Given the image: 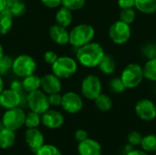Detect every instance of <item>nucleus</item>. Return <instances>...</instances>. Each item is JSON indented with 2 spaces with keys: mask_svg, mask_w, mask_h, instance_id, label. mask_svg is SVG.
<instances>
[{
  "mask_svg": "<svg viewBox=\"0 0 156 155\" xmlns=\"http://www.w3.org/2000/svg\"><path fill=\"white\" fill-rule=\"evenodd\" d=\"M104 55V49L99 43L90 42L82 47L78 48L76 58L83 67L95 68L98 67Z\"/></svg>",
  "mask_w": 156,
  "mask_h": 155,
  "instance_id": "f257e3e1",
  "label": "nucleus"
},
{
  "mask_svg": "<svg viewBox=\"0 0 156 155\" xmlns=\"http://www.w3.org/2000/svg\"><path fill=\"white\" fill-rule=\"evenodd\" d=\"M95 30L89 24H80L74 26L69 32V44L75 48L82 47L93 39Z\"/></svg>",
  "mask_w": 156,
  "mask_h": 155,
  "instance_id": "f03ea898",
  "label": "nucleus"
},
{
  "mask_svg": "<svg viewBox=\"0 0 156 155\" xmlns=\"http://www.w3.org/2000/svg\"><path fill=\"white\" fill-rule=\"evenodd\" d=\"M78 69L77 61L67 56L58 57L52 65V72L59 79H69L72 77Z\"/></svg>",
  "mask_w": 156,
  "mask_h": 155,
  "instance_id": "7ed1b4c3",
  "label": "nucleus"
},
{
  "mask_svg": "<svg viewBox=\"0 0 156 155\" xmlns=\"http://www.w3.org/2000/svg\"><path fill=\"white\" fill-rule=\"evenodd\" d=\"M144 78L143 68L137 63L127 65L122 72L121 79L127 89H134L138 87Z\"/></svg>",
  "mask_w": 156,
  "mask_h": 155,
  "instance_id": "20e7f679",
  "label": "nucleus"
},
{
  "mask_svg": "<svg viewBox=\"0 0 156 155\" xmlns=\"http://www.w3.org/2000/svg\"><path fill=\"white\" fill-rule=\"evenodd\" d=\"M37 69V63L35 59L28 55H20L13 60L12 70L20 78H26L34 74Z\"/></svg>",
  "mask_w": 156,
  "mask_h": 155,
  "instance_id": "39448f33",
  "label": "nucleus"
},
{
  "mask_svg": "<svg viewBox=\"0 0 156 155\" xmlns=\"http://www.w3.org/2000/svg\"><path fill=\"white\" fill-rule=\"evenodd\" d=\"M27 100L28 107L32 111L42 115L49 110L50 103L48 101V96H47V94L42 90H37L29 92Z\"/></svg>",
  "mask_w": 156,
  "mask_h": 155,
  "instance_id": "423d86ee",
  "label": "nucleus"
},
{
  "mask_svg": "<svg viewBox=\"0 0 156 155\" xmlns=\"http://www.w3.org/2000/svg\"><path fill=\"white\" fill-rule=\"evenodd\" d=\"M80 89L84 98L94 100L101 93V81L95 75H88L82 79Z\"/></svg>",
  "mask_w": 156,
  "mask_h": 155,
  "instance_id": "0eeeda50",
  "label": "nucleus"
},
{
  "mask_svg": "<svg viewBox=\"0 0 156 155\" xmlns=\"http://www.w3.org/2000/svg\"><path fill=\"white\" fill-rule=\"evenodd\" d=\"M26 113L20 108H13L6 110L2 117V122L5 128L12 131H16L20 129L25 124Z\"/></svg>",
  "mask_w": 156,
  "mask_h": 155,
  "instance_id": "6e6552de",
  "label": "nucleus"
},
{
  "mask_svg": "<svg viewBox=\"0 0 156 155\" xmlns=\"http://www.w3.org/2000/svg\"><path fill=\"white\" fill-rule=\"evenodd\" d=\"M132 32L130 25L118 20L114 22L109 29V37L112 42L118 45L125 44L131 37Z\"/></svg>",
  "mask_w": 156,
  "mask_h": 155,
  "instance_id": "1a4fd4ad",
  "label": "nucleus"
},
{
  "mask_svg": "<svg viewBox=\"0 0 156 155\" xmlns=\"http://www.w3.org/2000/svg\"><path fill=\"white\" fill-rule=\"evenodd\" d=\"M61 107L66 112L75 114L82 110L83 100L79 94L73 91H69L62 95Z\"/></svg>",
  "mask_w": 156,
  "mask_h": 155,
  "instance_id": "9d476101",
  "label": "nucleus"
},
{
  "mask_svg": "<svg viewBox=\"0 0 156 155\" xmlns=\"http://www.w3.org/2000/svg\"><path fill=\"white\" fill-rule=\"evenodd\" d=\"M134 110L136 115L143 121L151 122L156 118L155 104L148 99L140 100L136 103Z\"/></svg>",
  "mask_w": 156,
  "mask_h": 155,
  "instance_id": "9b49d317",
  "label": "nucleus"
},
{
  "mask_svg": "<svg viewBox=\"0 0 156 155\" xmlns=\"http://www.w3.org/2000/svg\"><path fill=\"white\" fill-rule=\"evenodd\" d=\"M25 140L34 153L44 145V135L37 128H27L25 132Z\"/></svg>",
  "mask_w": 156,
  "mask_h": 155,
  "instance_id": "f8f14e48",
  "label": "nucleus"
},
{
  "mask_svg": "<svg viewBox=\"0 0 156 155\" xmlns=\"http://www.w3.org/2000/svg\"><path fill=\"white\" fill-rule=\"evenodd\" d=\"M21 103V96L20 93L12 90H4L0 93V106L3 108L9 110L13 108H16Z\"/></svg>",
  "mask_w": 156,
  "mask_h": 155,
  "instance_id": "ddd939ff",
  "label": "nucleus"
},
{
  "mask_svg": "<svg viewBox=\"0 0 156 155\" xmlns=\"http://www.w3.org/2000/svg\"><path fill=\"white\" fill-rule=\"evenodd\" d=\"M41 122L48 129H58L64 123V116L58 111L48 110L41 116Z\"/></svg>",
  "mask_w": 156,
  "mask_h": 155,
  "instance_id": "4468645a",
  "label": "nucleus"
},
{
  "mask_svg": "<svg viewBox=\"0 0 156 155\" xmlns=\"http://www.w3.org/2000/svg\"><path fill=\"white\" fill-rule=\"evenodd\" d=\"M42 90L47 94L58 93L61 90L62 84L60 79L55 74H46L41 78V87Z\"/></svg>",
  "mask_w": 156,
  "mask_h": 155,
  "instance_id": "2eb2a0df",
  "label": "nucleus"
},
{
  "mask_svg": "<svg viewBox=\"0 0 156 155\" xmlns=\"http://www.w3.org/2000/svg\"><path fill=\"white\" fill-rule=\"evenodd\" d=\"M78 153L80 155H101L102 147L99 142L88 138L79 143Z\"/></svg>",
  "mask_w": 156,
  "mask_h": 155,
  "instance_id": "dca6fc26",
  "label": "nucleus"
},
{
  "mask_svg": "<svg viewBox=\"0 0 156 155\" xmlns=\"http://www.w3.org/2000/svg\"><path fill=\"white\" fill-rule=\"evenodd\" d=\"M50 38L58 45H66L69 43V32L66 27L55 24L49 28Z\"/></svg>",
  "mask_w": 156,
  "mask_h": 155,
  "instance_id": "f3484780",
  "label": "nucleus"
},
{
  "mask_svg": "<svg viewBox=\"0 0 156 155\" xmlns=\"http://www.w3.org/2000/svg\"><path fill=\"white\" fill-rule=\"evenodd\" d=\"M14 16L11 12L5 8L0 12V34L6 35L13 26Z\"/></svg>",
  "mask_w": 156,
  "mask_h": 155,
  "instance_id": "a211bd4d",
  "label": "nucleus"
},
{
  "mask_svg": "<svg viewBox=\"0 0 156 155\" xmlns=\"http://www.w3.org/2000/svg\"><path fill=\"white\" fill-rule=\"evenodd\" d=\"M55 20H56V23L58 25H59L61 26H64V27H68L72 22L71 10L66 8L65 6L60 7L56 13Z\"/></svg>",
  "mask_w": 156,
  "mask_h": 155,
  "instance_id": "6ab92c4d",
  "label": "nucleus"
},
{
  "mask_svg": "<svg viewBox=\"0 0 156 155\" xmlns=\"http://www.w3.org/2000/svg\"><path fill=\"white\" fill-rule=\"evenodd\" d=\"M16 142V134L15 132L4 128L0 131V148L2 149H8L15 144Z\"/></svg>",
  "mask_w": 156,
  "mask_h": 155,
  "instance_id": "aec40b11",
  "label": "nucleus"
},
{
  "mask_svg": "<svg viewBox=\"0 0 156 155\" xmlns=\"http://www.w3.org/2000/svg\"><path fill=\"white\" fill-rule=\"evenodd\" d=\"M6 8L14 17H19L26 13L27 6L24 0H6Z\"/></svg>",
  "mask_w": 156,
  "mask_h": 155,
  "instance_id": "412c9836",
  "label": "nucleus"
},
{
  "mask_svg": "<svg viewBox=\"0 0 156 155\" xmlns=\"http://www.w3.org/2000/svg\"><path fill=\"white\" fill-rule=\"evenodd\" d=\"M22 85H23V89L27 92L39 90L41 87V78L36 76L35 74L29 75L23 79Z\"/></svg>",
  "mask_w": 156,
  "mask_h": 155,
  "instance_id": "4be33fe9",
  "label": "nucleus"
},
{
  "mask_svg": "<svg viewBox=\"0 0 156 155\" xmlns=\"http://www.w3.org/2000/svg\"><path fill=\"white\" fill-rule=\"evenodd\" d=\"M98 67L101 72H103L104 74L110 75L114 72L116 69V63L112 56L105 54L102 59L101 60L100 64L98 65Z\"/></svg>",
  "mask_w": 156,
  "mask_h": 155,
  "instance_id": "5701e85b",
  "label": "nucleus"
},
{
  "mask_svg": "<svg viewBox=\"0 0 156 155\" xmlns=\"http://www.w3.org/2000/svg\"><path fill=\"white\" fill-rule=\"evenodd\" d=\"M134 6L144 14L155 13L156 0H135Z\"/></svg>",
  "mask_w": 156,
  "mask_h": 155,
  "instance_id": "b1692460",
  "label": "nucleus"
},
{
  "mask_svg": "<svg viewBox=\"0 0 156 155\" xmlns=\"http://www.w3.org/2000/svg\"><path fill=\"white\" fill-rule=\"evenodd\" d=\"M96 107L101 111H108L112 107V100L110 96L101 93L95 100H94Z\"/></svg>",
  "mask_w": 156,
  "mask_h": 155,
  "instance_id": "393cba45",
  "label": "nucleus"
},
{
  "mask_svg": "<svg viewBox=\"0 0 156 155\" xmlns=\"http://www.w3.org/2000/svg\"><path fill=\"white\" fill-rule=\"evenodd\" d=\"M140 145L142 146V149L147 153H155L156 134H148L144 136Z\"/></svg>",
  "mask_w": 156,
  "mask_h": 155,
  "instance_id": "a878e982",
  "label": "nucleus"
},
{
  "mask_svg": "<svg viewBox=\"0 0 156 155\" xmlns=\"http://www.w3.org/2000/svg\"><path fill=\"white\" fill-rule=\"evenodd\" d=\"M143 69L145 79L152 81H156V58L149 59L145 63Z\"/></svg>",
  "mask_w": 156,
  "mask_h": 155,
  "instance_id": "bb28decb",
  "label": "nucleus"
},
{
  "mask_svg": "<svg viewBox=\"0 0 156 155\" xmlns=\"http://www.w3.org/2000/svg\"><path fill=\"white\" fill-rule=\"evenodd\" d=\"M40 122H41L40 114L32 111L27 114H26L25 125L27 126V128H37L40 124Z\"/></svg>",
  "mask_w": 156,
  "mask_h": 155,
  "instance_id": "cd10ccee",
  "label": "nucleus"
},
{
  "mask_svg": "<svg viewBox=\"0 0 156 155\" xmlns=\"http://www.w3.org/2000/svg\"><path fill=\"white\" fill-rule=\"evenodd\" d=\"M136 17V12L135 10L133 8H123L122 9L121 13H120V20L131 25L132 23H133V21L135 20Z\"/></svg>",
  "mask_w": 156,
  "mask_h": 155,
  "instance_id": "c85d7f7f",
  "label": "nucleus"
},
{
  "mask_svg": "<svg viewBox=\"0 0 156 155\" xmlns=\"http://www.w3.org/2000/svg\"><path fill=\"white\" fill-rule=\"evenodd\" d=\"M86 3V0H61L62 6H65L66 8L76 11L81 9Z\"/></svg>",
  "mask_w": 156,
  "mask_h": 155,
  "instance_id": "c756f323",
  "label": "nucleus"
},
{
  "mask_svg": "<svg viewBox=\"0 0 156 155\" xmlns=\"http://www.w3.org/2000/svg\"><path fill=\"white\" fill-rule=\"evenodd\" d=\"M36 155H62L60 151L54 145L51 144H44L41 148H39Z\"/></svg>",
  "mask_w": 156,
  "mask_h": 155,
  "instance_id": "7c9ffc66",
  "label": "nucleus"
},
{
  "mask_svg": "<svg viewBox=\"0 0 156 155\" xmlns=\"http://www.w3.org/2000/svg\"><path fill=\"white\" fill-rule=\"evenodd\" d=\"M13 58L9 56H5L0 59V75H5L10 69H12L13 66Z\"/></svg>",
  "mask_w": 156,
  "mask_h": 155,
  "instance_id": "2f4dec72",
  "label": "nucleus"
},
{
  "mask_svg": "<svg viewBox=\"0 0 156 155\" xmlns=\"http://www.w3.org/2000/svg\"><path fill=\"white\" fill-rule=\"evenodd\" d=\"M110 88H111L112 91H113L115 93H122L127 89L121 78H113L112 79H111Z\"/></svg>",
  "mask_w": 156,
  "mask_h": 155,
  "instance_id": "473e14b6",
  "label": "nucleus"
},
{
  "mask_svg": "<svg viewBox=\"0 0 156 155\" xmlns=\"http://www.w3.org/2000/svg\"><path fill=\"white\" fill-rule=\"evenodd\" d=\"M143 135L139 132H136V131H133L131 132L128 136H127V140H128V143L132 145V146H137V145H140L141 143H142V140H143Z\"/></svg>",
  "mask_w": 156,
  "mask_h": 155,
  "instance_id": "72a5a7b5",
  "label": "nucleus"
},
{
  "mask_svg": "<svg viewBox=\"0 0 156 155\" xmlns=\"http://www.w3.org/2000/svg\"><path fill=\"white\" fill-rule=\"evenodd\" d=\"M144 53L151 58H156V45L155 44H148L144 48Z\"/></svg>",
  "mask_w": 156,
  "mask_h": 155,
  "instance_id": "f704fd0d",
  "label": "nucleus"
},
{
  "mask_svg": "<svg viewBox=\"0 0 156 155\" xmlns=\"http://www.w3.org/2000/svg\"><path fill=\"white\" fill-rule=\"evenodd\" d=\"M48 101L52 106H61L62 101V95L58 93H53L48 95Z\"/></svg>",
  "mask_w": 156,
  "mask_h": 155,
  "instance_id": "c9c22d12",
  "label": "nucleus"
},
{
  "mask_svg": "<svg viewBox=\"0 0 156 155\" xmlns=\"http://www.w3.org/2000/svg\"><path fill=\"white\" fill-rule=\"evenodd\" d=\"M58 55L52 50H48L44 54V59H45L46 63H48L51 66L55 63V61L58 59Z\"/></svg>",
  "mask_w": 156,
  "mask_h": 155,
  "instance_id": "e433bc0d",
  "label": "nucleus"
},
{
  "mask_svg": "<svg viewBox=\"0 0 156 155\" xmlns=\"http://www.w3.org/2000/svg\"><path fill=\"white\" fill-rule=\"evenodd\" d=\"M75 139L79 142V143H80V142H82V141H85L86 139H88L89 138V135H88V132L85 131V130H83V129H79V130H77L76 132H75Z\"/></svg>",
  "mask_w": 156,
  "mask_h": 155,
  "instance_id": "4c0bfd02",
  "label": "nucleus"
},
{
  "mask_svg": "<svg viewBox=\"0 0 156 155\" xmlns=\"http://www.w3.org/2000/svg\"><path fill=\"white\" fill-rule=\"evenodd\" d=\"M134 4H135V0H118V5L122 9L133 8L134 7Z\"/></svg>",
  "mask_w": 156,
  "mask_h": 155,
  "instance_id": "58836bf2",
  "label": "nucleus"
},
{
  "mask_svg": "<svg viewBox=\"0 0 156 155\" xmlns=\"http://www.w3.org/2000/svg\"><path fill=\"white\" fill-rule=\"evenodd\" d=\"M43 5L49 8H56L61 5V0H40Z\"/></svg>",
  "mask_w": 156,
  "mask_h": 155,
  "instance_id": "ea45409f",
  "label": "nucleus"
},
{
  "mask_svg": "<svg viewBox=\"0 0 156 155\" xmlns=\"http://www.w3.org/2000/svg\"><path fill=\"white\" fill-rule=\"evenodd\" d=\"M10 89L17 91L20 93V91L22 90L23 89V85H22V81L20 82L19 80H13L11 83H10Z\"/></svg>",
  "mask_w": 156,
  "mask_h": 155,
  "instance_id": "a19ab883",
  "label": "nucleus"
},
{
  "mask_svg": "<svg viewBox=\"0 0 156 155\" xmlns=\"http://www.w3.org/2000/svg\"><path fill=\"white\" fill-rule=\"evenodd\" d=\"M126 155H149L147 152L142 150H131L130 152L127 153Z\"/></svg>",
  "mask_w": 156,
  "mask_h": 155,
  "instance_id": "79ce46f5",
  "label": "nucleus"
},
{
  "mask_svg": "<svg viewBox=\"0 0 156 155\" xmlns=\"http://www.w3.org/2000/svg\"><path fill=\"white\" fill-rule=\"evenodd\" d=\"M6 8V0H0V12Z\"/></svg>",
  "mask_w": 156,
  "mask_h": 155,
  "instance_id": "37998d69",
  "label": "nucleus"
},
{
  "mask_svg": "<svg viewBox=\"0 0 156 155\" xmlns=\"http://www.w3.org/2000/svg\"><path fill=\"white\" fill-rule=\"evenodd\" d=\"M4 90V82H3V79L2 76L0 75V93Z\"/></svg>",
  "mask_w": 156,
  "mask_h": 155,
  "instance_id": "c03bdc74",
  "label": "nucleus"
},
{
  "mask_svg": "<svg viewBox=\"0 0 156 155\" xmlns=\"http://www.w3.org/2000/svg\"><path fill=\"white\" fill-rule=\"evenodd\" d=\"M3 57H4V48H3V47H2V45H1V43H0V59H1Z\"/></svg>",
  "mask_w": 156,
  "mask_h": 155,
  "instance_id": "a18cd8bd",
  "label": "nucleus"
},
{
  "mask_svg": "<svg viewBox=\"0 0 156 155\" xmlns=\"http://www.w3.org/2000/svg\"><path fill=\"white\" fill-rule=\"evenodd\" d=\"M4 128H5V125H4V123H3V122H2V120H1V121H0V131L3 130Z\"/></svg>",
  "mask_w": 156,
  "mask_h": 155,
  "instance_id": "49530a36",
  "label": "nucleus"
},
{
  "mask_svg": "<svg viewBox=\"0 0 156 155\" xmlns=\"http://www.w3.org/2000/svg\"><path fill=\"white\" fill-rule=\"evenodd\" d=\"M154 155H156V152H155V154H154Z\"/></svg>",
  "mask_w": 156,
  "mask_h": 155,
  "instance_id": "de8ad7c7",
  "label": "nucleus"
},
{
  "mask_svg": "<svg viewBox=\"0 0 156 155\" xmlns=\"http://www.w3.org/2000/svg\"><path fill=\"white\" fill-rule=\"evenodd\" d=\"M155 13H156V10H155Z\"/></svg>",
  "mask_w": 156,
  "mask_h": 155,
  "instance_id": "09e8293b",
  "label": "nucleus"
}]
</instances>
